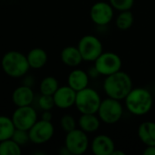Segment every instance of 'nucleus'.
Returning a JSON list of instances; mask_svg holds the SVG:
<instances>
[{"instance_id": "nucleus-8", "label": "nucleus", "mask_w": 155, "mask_h": 155, "mask_svg": "<svg viewBox=\"0 0 155 155\" xmlns=\"http://www.w3.org/2000/svg\"><path fill=\"white\" fill-rule=\"evenodd\" d=\"M94 63L98 74L104 76L120 71L123 65L121 57L114 52H103Z\"/></svg>"}, {"instance_id": "nucleus-1", "label": "nucleus", "mask_w": 155, "mask_h": 155, "mask_svg": "<svg viewBox=\"0 0 155 155\" xmlns=\"http://www.w3.org/2000/svg\"><path fill=\"white\" fill-rule=\"evenodd\" d=\"M103 87L108 97L120 101L124 100L134 88L131 76L122 70L105 76Z\"/></svg>"}, {"instance_id": "nucleus-5", "label": "nucleus", "mask_w": 155, "mask_h": 155, "mask_svg": "<svg viewBox=\"0 0 155 155\" xmlns=\"http://www.w3.org/2000/svg\"><path fill=\"white\" fill-rule=\"evenodd\" d=\"M124 114V107L120 100L107 97L102 100L97 115L101 122L106 124H114L118 123Z\"/></svg>"}, {"instance_id": "nucleus-3", "label": "nucleus", "mask_w": 155, "mask_h": 155, "mask_svg": "<svg viewBox=\"0 0 155 155\" xmlns=\"http://www.w3.org/2000/svg\"><path fill=\"white\" fill-rule=\"evenodd\" d=\"M1 66L5 74L13 78L25 76L30 69L26 55L18 51L6 52L2 57Z\"/></svg>"}, {"instance_id": "nucleus-24", "label": "nucleus", "mask_w": 155, "mask_h": 155, "mask_svg": "<svg viewBox=\"0 0 155 155\" xmlns=\"http://www.w3.org/2000/svg\"><path fill=\"white\" fill-rule=\"evenodd\" d=\"M37 105L43 111H51L55 106L53 95L41 94L37 100Z\"/></svg>"}, {"instance_id": "nucleus-15", "label": "nucleus", "mask_w": 155, "mask_h": 155, "mask_svg": "<svg viewBox=\"0 0 155 155\" xmlns=\"http://www.w3.org/2000/svg\"><path fill=\"white\" fill-rule=\"evenodd\" d=\"M89 79L90 76L87 72L82 69H74L67 77V84L75 92H78L88 87Z\"/></svg>"}, {"instance_id": "nucleus-9", "label": "nucleus", "mask_w": 155, "mask_h": 155, "mask_svg": "<svg viewBox=\"0 0 155 155\" xmlns=\"http://www.w3.org/2000/svg\"><path fill=\"white\" fill-rule=\"evenodd\" d=\"M11 118L16 129L25 131H28L38 120L37 113L31 105L17 107Z\"/></svg>"}, {"instance_id": "nucleus-30", "label": "nucleus", "mask_w": 155, "mask_h": 155, "mask_svg": "<svg viewBox=\"0 0 155 155\" xmlns=\"http://www.w3.org/2000/svg\"><path fill=\"white\" fill-rule=\"evenodd\" d=\"M144 155H155V145L146 146V148L143 150Z\"/></svg>"}, {"instance_id": "nucleus-7", "label": "nucleus", "mask_w": 155, "mask_h": 155, "mask_svg": "<svg viewBox=\"0 0 155 155\" xmlns=\"http://www.w3.org/2000/svg\"><path fill=\"white\" fill-rule=\"evenodd\" d=\"M77 47L83 60L86 62H94L104 52L102 42L98 37L93 35H86L83 36L79 40Z\"/></svg>"}, {"instance_id": "nucleus-31", "label": "nucleus", "mask_w": 155, "mask_h": 155, "mask_svg": "<svg viewBox=\"0 0 155 155\" xmlns=\"http://www.w3.org/2000/svg\"><path fill=\"white\" fill-rule=\"evenodd\" d=\"M88 74H89V76H90V78L91 77H96V76H98V75H100L99 74H98V72L96 71V69L94 68V67H92L88 72Z\"/></svg>"}, {"instance_id": "nucleus-12", "label": "nucleus", "mask_w": 155, "mask_h": 155, "mask_svg": "<svg viewBox=\"0 0 155 155\" xmlns=\"http://www.w3.org/2000/svg\"><path fill=\"white\" fill-rule=\"evenodd\" d=\"M53 97L55 106L59 109L64 110L74 105L76 92L68 84L64 86H59V88L54 94Z\"/></svg>"}, {"instance_id": "nucleus-33", "label": "nucleus", "mask_w": 155, "mask_h": 155, "mask_svg": "<svg viewBox=\"0 0 155 155\" xmlns=\"http://www.w3.org/2000/svg\"><path fill=\"white\" fill-rule=\"evenodd\" d=\"M118 154L125 155V153H124V152H122V151H117V150H116V148H115V150L113 152V154L112 155H118Z\"/></svg>"}, {"instance_id": "nucleus-6", "label": "nucleus", "mask_w": 155, "mask_h": 155, "mask_svg": "<svg viewBox=\"0 0 155 155\" xmlns=\"http://www.w3.org/2000/svg\"><path fill=\"white\" fill-rule=\"evenodd\" d=\"M90 145L88 135L80 128L66 133L64 146L71 155H82L86 153Z\"/></svg>"}, {"instance_id": "nucleus-27", "label": "nucleus", "mask_w": 155, "mask_h": 155, "mask_svg": "<svg viewBox=\"0 0 155 155\" xmlns=\"http://www.w3.org/2000/svg\"><path fill=\"white\" fill-rule=\"evenodd\" d=\"M109 3L114 10L121 12L131 10L134 5V0H109Z\"/></svg>"}, {"instance_id": "nucleus-4", "label": "nucleus", "mask_w": 155, "mask_h": 155, "mask_svg": "<svg viewBox=\"0 0 155 155\" xmlns=\"http://www.w3.org/2000/svg\"><path fill=\"white\" fill-rule=\"evenodd\" d=\"M102 99L98 92L93 88L86 87L76 92L74 105L81 114H97Z\"/></svg>"}, {"instance_id": "nucleus-11", "label": "nucleus", "mask_w": 155, "mask_h": 155, "mask_svg": "<svg viewBox=\"0 0 155 155\" xmlns=\"http://www.w3.org/2000/svg\"><path fill=\"white\" fill-rule=\"evenodd\" d=\"M114 9L109 2L99 1L94 3L90 9L91 20L97 25H108L114 18Z\"/></svg>"}, {"instance_id": "nucleus-10", "label": "nucleus", "mask_w": 155, "mask_h": 155, "mask_svg": "<svg viewBox=\"0 0 155 155\" xmlns=\"http://www.w3.org/2000/svg\"><path fill=\"white\" fill-rule=\"evenodd\" d=\"M30 142L35 144H44L49 142L54 134V127L50 121L37 120L28 130Z\"/></svg>"}, {"instance_id": "nucleus-14", "label": "nucleus", "mask_w": 155, "mask_h": 155, "mask_svg": "<svg viewBox=\"0 0 155 155\" xmlns=\"http://www.w3.org/2000/svg\"><path fill=\"white\" fill-rule=\"evenodd\" d=\"M35 100V93L32 87L20 85L16 87L12 94V101L16 107L31 105Z\"/></svg>"}, {"instance_id": "nucleus-25", "label": "nucleus", "mask_w": 155, "mask_h": 155, "mask_svg": "<svg viewBox=\"0 0 155 155\" xmlns=\"http://www.w3.org/2000/svg\"><path fill=\"white\" fill-rule=\"evenodd\" d=\"M76 124L74 117L70 114H64L60 119V126L65 133L74 130L76 128Z\"/></svg>"}, {"instance_id": "nucleus-19", "label": "nucleus", "mask_w": 155, "mask_h": 155, "mask_svg": "<svg viewBox=\"0 0 155 155\" xmlns=\"http://www.w3.org/2000/svg\"><path fill=\"white\" fill-rule=\"evenodd\" d=\"M26 58L29 64L30 68L33 69H40L43 68L48 60L47 53L39 47H35L31 49L26 54Z\"/></svg>"}, {"instance_id": "nucleus-17", "label": "nucleus", "mask_w": 155, "mask_h": 155, "mask_svg": "<svg viewBox=\"0 0 155 155\" xmlns=\"http://www.w3.org/2000/svg\"><path fill=\"white\" fill-rule=\"evenodd\" d=\"M97 114H82L78 120V126L86 134L95 133L101 126V120Z\"/></svg>"}, {"instance_id": "nucleus-21", "label": "nucleus", "mask_w": 155, "mask_h": 155, "mask_svg": "<svg viewBox=\"0 0 155 155\" xmlns=\"http://www.w3.org/2000/svg\"><path fill=\"white\" fill-rule=\"evenodd\" d=\"M58 88H59V82L54 76L45 77L39 84V91L41 94L54 95V94L56 92Z\"/></svg>"}, {"instance_id": "nucleus-28", "label": "nucleus", "mask_w": 155, "mask_h": 155, "mask_svg": "<svg viewBox=\"0 0 155 155\" xmlns=\"http://www.w3.org/2000/svg\"><path fill=\"white\" fill-rule=\"evenodd\" d=\"M23 84L29 87H33V85L35 84V78L32 75H25L23 79Z\"/></svg>"}, {"instance_id": "nucleus-2", "label": "nucleus", "mask_w": 155, "mask_h": 155, "mask_svg": "<svg viewBox=\"0 0 155 155\" xmlns=\"http://www.w3.org/2000/svg\"><path fill=\"white\" fill-rule=\"evenodd\" d=\"M126 109L135 116H143L153 108V97L149 90L143 87L133 88L124 99Z\"/></svg>"}, {"instance_id": "nucleus-29", "label": "nucleus", "mask_w": 155, "mask_h": 155, "mask_svg": "<svg viewBox=\"0 0 155 155\" xmlns=\"http://www.w3.org/2000/svg\"><path fill=\"white\" fill-rule=\"evenodd\" d=\"M53 118V114L50 111H44L41 114V119L45 120V121H52Z\"/></svg>"}, {"instance_id": "nucleus-20", "label": "nucleus", "mask_w": 155, "mask_h": 155, "mask_svg": "<svg viewBox=\"0 0 155 155\" xmlns=\"http://www.w3.org/2000/svg\"><path fill=\"white\" fill-rule=\"evenodd\" d=\"M15 130V126L12 118L5 115H0V142L12 138Z\"/></svg>"}, {"instance_id": "nucleus-16", "label": "nucleus", "mask_w": 155, "mask_h": 155, "mask_svg": "<svg viewBox=\"0 0 155 155\" xmlns=\"http://www.w3.org/2000/svg\"><path fill=\"white\" fill-rule=\"evenodd\" d=\"M60 58L63 64L69 67H76L84 61L78 47L73 45H68L64 47L61 51Z\"/></svg>"}, {"instance_id": "nucleus-32", "label": "nucleus", "mask_w": 155, "mask_h": 155, "mask_svg": "<svg viewBox=\"0 0 155 155\" xmlns=\"http://www.w3.org/2000/svg\"><path fill=\"white\" fill-rule=\"evenodd\" d=\"M59 153L61 155H71L70 154V153H69V151L67 150V148L64 145L63 147H61L60 148V150H59Z\"/></svg>"}, {"instance_id": "nucleus-26", "label": "nucleus", "mask_w": 155, "mask_h": 155, "mask_svg": "<svg viewBox=\"0 0 155 155\" xmlns=\"http://www.w3.org/2000/svg\"><path fill=\"white\" fill-rule=\"evenodd\" d=\"M11 139L14 140L20 146H24L28 142H30L28 131L21 130V129H16V128H15V132H14Z\"/></svg>"}, {"instance_id": "nucleus-13", "label": "nucleus", "mask_w": 155, "mask_h": 155, "mask_svg": "<svg viewBox=\"0 0 155 155\" xmlns=\"http://www.w3.org/2000/svg\"><path fill=\"white\" fill-rule=\"evenodd\" d=\"M91 150L95 155H112L115 150L114 140L105 134L95 136L91 143Z\"/></svg>"}, {"instance_id": "nucleus-23", "label": "nucleus", "mask_w": 155, "mask_h": 155, "mask_svg": "<svg viewBox=\"0 0 155 155\" xmlns=\"http://www.w3.org/2000/svg\"><path fill=\"white\" fill-rule=\"evenodd\" d=\"M21 153V146L11 138L0 142V155H19Z\"/></svg>"}, {"instance_id": "nucleus-22", "label": "nucleus", "mask_w": 155, "mask_h": 155, "mask_svg": "<svg viewBox=\"0 0 155 155\" xmlns=\"http://www.w3.org/2000/svg\"><path fill=\"white\" fill-rule=\"evenodd\" d=\"M134 22V14L131 12V10L126 11H121L119 15L116 16L115 19V25L116 27L120 30H127L132 27Z\"/></svg>"}, {"instance_id": "nucleus-18", "label": "nucleus", "mask_w": 155, "mask_h": 155, "mask_svg": "<svg viewBox=\"0 0 155 155\" xmlns=\"http://www.w3.org/2000/svg\"><path fill=\"white\" fill-rule=\"evenodd\" d=\"M137 134L141 142L146 146L155 145V122L142 123L138 127Z\"/></svg>"}]
</instances>
